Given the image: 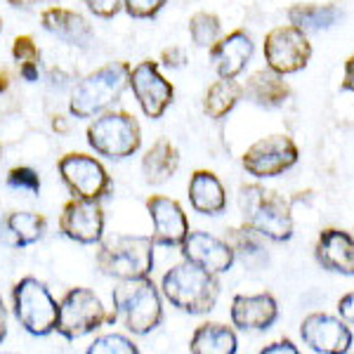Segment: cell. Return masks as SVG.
Listing matches in <instances>:
<instances>
[{
	"label": "cell",
	"mask_w": 354,
	"mask_h": 354,
	"mask_svg": "<svg viewBox=\"0 0 354 354\" xmlns=\"http://www.w3.org/2000/svg\"><path fill=\"white\" fill-rule=\"evenodd\" d=\"M239 208L243 222L270 241H288L293 236L290 203L281 194L265 189L262 185H243L239 189Z\"/></svg>",
	"instance_id": "cell-1"
},
{
	"label": "cell",
	"mask_w": 354,
	"mask_h": 354,
	"mask_svg": "<svg viewBox=\"0 0 354 354\" xmlns=\"http://www.w3.org/2000/svg\"><path fill=\"white\" fill-rule=\"evenodd\" d=\"M116 322L121 319L125 328L135 335H147L163 322L161 290L153 286L149 277L121 281L111 293Z\"/></svg>",
	"instance_id": "cell-2"
},
{
	"label": "cell",
	"mask_w": 354,
	"mask_h": 354,
	"mask_svg": "<svg viewBox=\"0 0 354 354\" xmlns=\"http://www.w3.org/2000/svg\"><path fill=\"white\" fill-rule=\"evenodd\" d=\"M161 293L177 310L187 314H205L218 302L220 281L215 274L185 260L163 274Z\"/></svg>",
	"instance_id": "cell-3"
},
{
	"label": "cell",
	"mask_w": 354,
	"mask_h": 354,
	"mask_svg": "<svg viewBox=\"0 0 354 354\" xmlns=\"http://www.w3.org/2000/svg\"><path fill=\"white\" fill-rule=\"evenodd\" d=\"M130 83V64L125 62H111L76 83L68 100V113L73 118H93L97 113L106 111L111 104L121 100Z\"/></svg>",
	"instance_id": "cell-4"
},
{
	"label": "cell",
	"mask_w": 354,
	"mask_h": 354,
	"mask_svg": "<svg viewBox=\"0 0 354 354\" xmlns=\"http://www.w3.org/2000/svg\"><path fill=\"white\" fill-rule=\"evenodd\" d=\"M153 245L151 236H113L97 250V267L118 281L149 277L153 270Z\"/></svg>",
	"instance_id": "cell-5"
},
{
	"label": "cell",
	"mask_w": 354,
	"mask_h": 354,
	"mask_svg": "<svg viewBox=\"0 0 354 354\" xmlns=\"http://www.w3.org/2000/svg\"><path fill=\"white\" fill-rule=\"evenodd\" d=\"M88 145L100 156L123 161L142 147V128L128 111H102L88 125Z\"/></svg>",
	"instance_id": "cell-6"
},
{
	"label": "cell",
	"mask_w": 354,
	"mask_h": 354,
	"mask_svg": "<svg viewBox=\"0 0 354 354\" xmlns=\"http://www.w3.org/2000/svg\"><path fill=\"white\" fill-rule=\"evenodd\" d=\"M12 310L26 333L45 338L57 326L59 302L53 298L43 281H38L36 277H24L12 288Z\"/></svg>",
	"instance_id": "cell-7"
},
{
	"label": "cell",
	"mask_w": 354,
	"mask_h": 354,
	"mask_svg": "<svg viewBox=\"0 0 354 354\" xmlns=\"http://www.w3.org/2000/svg\"><path fill=\"white\" fill-rule=\"evenodd\" d=\"M109 324V314L90 288L76 286L62 298L55 330L66 340H78Z\"/></svg>",
	"instance_id": "cell-8"
},
{
	"label": "cell",
	"mask_w": 354,
	"mask_h": 354,
	"mask_svg": "<svg viewBox=\"0 0 354 354\" xmlns=\"http://www.w3.org/2000/svg\"><path fill=\"white\" fill-rule=\"evenodd\" d=\"M265 62L272 71L288 76V73L302 71L312 59V43L307 41V33L300 31L298 26L286 24L272 28L265 36Z\"/></svg>",
	"instance_id": "cell-9"
},
{
	"label": "cell",
	"mask_w": 354,
	"mask_h": 354,
	"mask_svg": "<svg viewBox=\"0 0 354 354\" xmlns=\"http://www.w3.org/2000/svg\"><path fill=\"white\" fill-rule=\"evenodd\" d=\"M300 158L298 145L288 135H270L250 145L241 156V165L248 175L267 180L293 168Z\"/></svg>",
	"instance_id": "cell-10"
},
{
	"label": "cell",
	"mask_w": 354,
	"mask_h": 354,
	"mask_svg": "<svg viewBox=\"0 0 354 354\" xmlns=\"http://www.w3.org/2000/svg\"><path fill=\"white\" fill-rule=\"evenodd\" d=\"M59 175L76 198L100 201L111 192V177L97 158L88 153H66L59 158Z\"/></svg>",
	"instance_id": "cell-11"
},
{
	"label": "cell",
	"mask_w": 354,
	"mask_h": 354,
	"mask_svg": "<svg viewBox=\"0 0 354 354\" xmlns=\"http://www.w3.org/2000/svg\"><path fill=\"white\" fill-rule=\"evenodd\" d=\"M128 88L133 90L137 104H140V109L145 111V116L151 118V121L161 118L165 109L173 104L175 88H173V83L165 81L161 76L158 62L145 59L135 68H130Z\"/></svg>",
	"instance_id": "cell-12"
},
{
	"label": "cell",
	"mask_w": 354,
	"mask_h": 354,
	"mask_svg": "<svg viewBox=\"0 0 354 354\" xmlns=\"http://www.w3.org/2000/svg\"><path fill=\"white\" fill-rule=\"evenodd\" d=\"M300 338L314 354H345L352 347V330L340 317L312 312L302 319Z\"/></svg>",
	"instance_id": "cell-13"
},
{
	"label": "cell",
	"mask_w": 354,
	"mask_h": 354,
	"mask_svg": "<svg viewBox=\"0 0 354 354\" xmlns=\"http://www.w3.org/2000/svg\"><path fill=\"white\" fill-rule=\"evenodd\" d=\"M59 230L66 239H71L76 243H100L102 236H104V213H102L100 203L73 196L62 208Z\"/></svg>",
	"instance_id": "cell-14"
},
{
	"label": "cell",
	"mask_w": 354,
	"mask_h": 354,
	"mask_svg": "<svg viewBox=\"0 0 354 354\" xmlns=\"http://www.w3.org/2000/svg\"><path fill=\"white\" fill-rule=\"evenodd\" d=\"M180 248H182V258L187 262H192V265L215 274V277L230 272L234 260H236L234 258L232 245L208 232H192L189 230V234L185 236V241L180 243Z\"/></svg>",
	"instance_id": "cell-15"
},
{
	"label": "cell",
	"mask_w": 354,
	"mask_h": 354,
	"mask_svg": "<svg viewBox=\"0 0 354 354\" xmlns=\"http://www.w3.org/2000/svg\"><path fill=\"white\" fill-rule=\"evenodd\" d=\"M147 210L153 222V243L177 248L185 236L189 234V220L187 213L175 198L168 196H149L147 198Z\"/></svg>",
	"instance_id": "cell-16"
},
{
	"label": "cell",
	"mask_w": 354,
	"mask_h": 354,
	"mask_svg": "<svg viewBox=\"0 0 354 354\" xmlns=\"http://www.w3.org/2000/svg\"><path fill=\"white\" fill-rule=\"evenodd\" d=\"M314 258L324 270L342 274V277H354V236L345 230L328 227L319 234Z\"/></svg>",
	"instance_id": "cell-17"
},
{
	"label": "cell",
	"mask_w": 354,
	"mask_h": 354,
	"mask_svg": "<svg viewBox=\"0 0 354 354\" xmlns=\"http://www.w3.org/2000/svg\"><path fill=\"white\" fill-rule=\"evenodd\" d=\"M232 324L241 330H267L279 317V305L272 293L236 295L232 300Z\"/></svg>",
	"instance_id": "cell-18"
},
{
	"label": "cell",
	"mask_w": 354,
	"mask_h": 354,
	"mask_svg": "<svg viewBox=\"0 0 354 354\" xmlns=\"http://www.w3.org/2000/svg\"><path fill=\"white\" fill-rule=\"evenodd\" d=\"M253 41L245 31H232L210 48V59L220 78H236L253 57Z\"/></svg>",
	"instance_id": "cell-19"
},
{
	"label": "cell",
	"mask_w": 354,
	"mask_h": 354,
	"mask_svg": "<svg viewBox=\"0 0 354 354\" xmlns=\"http://www.w3.org/2000/svg\"><path fill=\"white\" fill-rule=\"evenodd\" d=\"M41 24L48 33H53V36L68 45H76V48H88L95 38L93 26L88 24V19L83 15L59 8V5L45 10L41 15Z\"/></svg>",
	"instance_id": "cell-20"
},
{
	"label": "cell",
	"mask_w": 354,
	"mask_h": 354,
	"mask_svg": "<svg viewBox=\"0 0 354 354\" xmlns=\"http://www.w3.org/2000/svg\"><path fill=\"white\" fill-rule=\"evenodd\" d=\"M243 95L253 104L265 106V109H277L283 106L290 97V85L283 81L281 73L272 71L270 66L250 73V78L243 85Z\"/></svg>",
	"instance_id": "cell-21"
},
{
	"label": "cell",
	"mask_w": 354,
	"mask_h": 354,
	"mask_svg": "<svg viewBox=\"0 0 354 354\" xmlns=\"http://www.w3.org/2000/svg\"><path fill=\"white\" fill-rule=\"evenodd\" d=\"M189 203L201 215H220L227 208V192L213 170H194L189 180Z\"/></svg>",
	"instance_id": "cell-22"
},
{
	"label": "cell",
	"mask_w": 354,
	"mask_h": 354,
	"mask_svg": "<svg viewBox=\"0 0 354 354\" xmlns=\"http://www.w3.org/2000/svg\"><path fill=\"white\" fill-rule=\"evenodd\" d=\"M45 227H48V220L43 215L28 213V210H15L0 222V236L15 248H26V245L41 241Z\"/></svg>",
	"instance_id": "cell-23"
},
{
	"label": "cell",
	"mask_w": 354,
	"mask_h": 354,
	"mask_svg": "<svg viewBox=\"0 0 354 354\" xmlns=\"http://www.w3.org/2000/svg\"><path fill=\"white\" fill-rule=\"evenodd\" d=\"M180 168V151L170 140H156L142 158V175L147 185H163Z\"/></svg>",
	"instance_id": "cell-24"
},
{
	"label": "cell",
	"mask_w": 354,
	"mask_h": 354,
	"mask_svg": "<svg viewBox=\"0 0 354 354\" xmlns=\"http://www.w3.org/2000/svg\"><path fill=\"white\" fill-rule=\"evenodd\" d=\"M189 350L194 354H234L239 350V340L230 326L208 322L194 330Z\"/></svg>",
	"instance_id": "cell-25"
},
{
	"label": "cell",
	"mask_w": 354,
	"mask_h": 354,
	"mask_svg": "<svg viewBox=\"0 0 354 354\" xmlns=\"http://www.w3.org/2000/svg\"><path fill=\"white\" fill-rule=\"evenodd\" d=\"M243 97V85L236 83L234 78H220L205 90L203 95V113L213 121H220L230 113L239 100Z\"/></svg>",
	"instance_id": "cell-26"
},
{
	"label": "cell",
	"mask_w": 354,
	"mask_h": 354,
	"mask_svg": "<svg viewBox=\"0 0 354 354\" xmlns=\"http://www.w3.org/2000/svg\"><path fill=\"white\" fill-rule=\"evenodd\" d=\"M340 19V10L335 5H314V3H298L288 8V21L298 26L300 31H324L330 28Z\"/></svg>",
	"instance_id": "cell-27"
},
{
	"label": "cell",
	"mask_w": 354,
	"mask_h": 354,
	"mask_svg": "<svg viewBox=\"0 0 354 354\" xmlns=\"http://www.w3.org/2000/svg\"><path fill=\"white\" fill-rule=\"evenodd\" d=\"M227 243L232 245L234 258H239L245 267H260L262 262H267V250L262 245V236L255 230H250L248 225L234 227L230 230V239Z\"/></svg>",
	"instance_id": "cell-28"
},
{
	"label": "cell",
	"mask_w": 354,
	"mask_h": 354,
	"mask_svg": "<svg viewBox=\"0 0 354 354\" xmlns=\"http://www.w3.org/2000/svg\"><path fill=\"white\" fill-rule=\"evenodd\" d=\"M12 59L19 66V76L21 81L26 83H36L41 71H38V64H41V50H38L36 41L31 36H17L12 41Z\"/></svg>",
	"instance_id": "cell-29"
},
{
	"label": "cell",
	"mask_w": 354,
	"mask_h": 354,
	"mask_svg": "<svg viewBox=\"0 0 354 354\" xmlns=\"http://www.w3.org/2000/svg\"><path fill=\"white\" fill-rule=\"evenodd\" d=\"M189 36L192 43L198 48H213L222 36L220 17L213 12H196L189 19Z\"/></svg>",
	"instance_id": "cell-30"
},
{
	"label": "cell",
	"mask_w": 354,
	"mask_h": 354,
	"mask_svg": "<svg viewBox=\"0 0 354 354\" xmlns=\"http://www.w3.org/2000/svg\"><path fill=\"white\" fill-rule=\"evenodd\" d=\"M137 354L140 347L133 340H128L125 335L109 333V335H100L95 338L93 345L88 347V354Z\"/></svg>",
	"instance_id": "cell-31"
},
{
	"label": "cell",
	"mask_w": 354,
	"mask_h": 354,
	"mask_svg": "<svg viewBox=\"0 0 354 354\" xmlns=\"http://www.w3.org/2000/svg\"><path fill=\"white\" fill-rule=\"evenodd\" d=\"M8 185L12 187V189L38 194V192H41V177H38V173L33 168L19 165V168H12L8 173Z\"/></svg>",
	"instance_id": "cell-32"
},
{
	"label": "cell",
	"mask_w": 354,
	"mask_h": 354,
	"mask_svg": "<svg viewBox=\"0 0 354 354\" xmlns=\"http://www.w3.org/2000/svg\"><path fill=\"white\" fill-rule=\"evenodd\" d=\"M168 0H123V10L133 19H151L163 10Z\"/></svg>",
	"instance_id": "cell-33"
},
{
	"label": "cell",
	"mask_w": 354,
	"mask_h": 354,
	"mask_svg": "<svg viewBox=\"0 0 354 354\" xmlns=\"http://www.w3.org/2000/svg\"><path fill=\"white\" fill-rule=\"evenodd\" d=\"M88 5V10L95 17H102V19H111L123 10V0H83Z\"/></svg>",
	"instance_id": "cell-34"
},
{
	"label": "cell",
	"mask_w": 354,
	"mask_h": 354,
	"mask_svg": "<svg viewBox=\"0 0 354 354\" xmlns=\"http://www.w3.org/2000/svg\"><path fill=\"white\" fill-rule=\"evenodd\" d=\"M161 62L170 68H182L187 64V53L185 48H165L161 53Z\"/></svg>",
	"instance_id": "cell-35"
},
{
	"label": "cell",
	"mask_w": 354,
	"mask_h": 354,
	"mask_svg": "<svg viewBox=\"0 0 354 354\" xmlns=\"http://www.w3.org/2000/svg\"><path fill=\"white\" fill-rule=\"evenodd\" d=\"M338 317L342 319V322L354 324V290L345 293L338 300Z\"/></svg>",
	"instance_id": "cell-36"
},
{
	"label": "cell",
	"mask_w": 354,
	"mask_h": 354,
	"mask_svg": "<svg viewBox=\"0 0 354 354\" xmlns=\"http://www.w3.org/2000/svg\"><path fill=\"white\" fill-rule=\"evenodd\" d=\"M281 352H286V354H298V347H295L290 340H279V342H272V345L262 347V354H281Z\"/></svg>",
	"instance_id": "cell-37"
},
{
	"label": "cell",
	"mask_w": 354,
	"mask_h": 354,
	"mask_svg": "<svg viewBox=\"0 0 354 354\" xmlns=\"http://www.w3.org/2000/svg\"><path fill=\"white\" fill-rule=\"evenodd\" d=\"M342 90L354 95V55L345 62V76H342Z\"/></svg>",
	"instance_id": "cell-38"
},
{
	"label": "cell",
	"mask_w": 354,
	"mask_h": 354,
	"mask_svg": "<svg viewBox=\"0 0 354 354\" xmlns=\"http://www.w3.org/2000/svg\"><path fill=\"white\" fill-rule=\"evenodd\" d=\"M5 335H8V310H5L3 300H0V345H3Z\"/></svg>",
	"instance_id": "cell-39"
},
{
	"label": "cell",
	"mask_w": 354,
	"mask_h": 354,
	"mask_svg": "<svg viewBox=\"0 0 354 354\" xmlns=\"http://www.w3.org/2000/svg\"><path fill=\"white\" fill-rule=\"evenodd\" d=\"M41 3H48V0H8V5L21 8V10H28V8H33V5H41Z\"/></svg>",
	"instance_id": "cell-40"
},
{
	"label": "cell",
	"mask_w": 354,
	"mask_h": 354,
	"mask_svg": "<svg viewBox=\"0 0 354 354\" xmlns=\"http://www.w3.org/2000/svg\"><path fill=\"white\" fill-rule=\"evenodd\" d=\"M53 128H55V130H59V133H64V130H66V123H64V118H62V116H55V121H53Z\"/></svg>",
	"instance_id": "cell-41"
},
{
	"label": "cell",
	"mask_w": 354,
	"mask_h": 354,
	"mask_svg": "<svg viewBox=\"0 0 354 354\" xmlns=\"http://www.w3.org/2000/svg\"><path fill=\"white\" fill-rule=\"evenodd\" d=\"M3 90H8V73L0 71V93H3Z\"/></svg>",
	"instance_id": "cell-42"
},
{
	"label": "cell",
	"mask_w": 354,
	"mask_h": 354,
	"mask_svg": "<svg viewBox=\"0 0 354 354\" xmlns=\"http://www.w3.org/2000/svg\"><path fill=\"white\" fill-rule=\"evenodd\" d=\"M0 31H3V17H0Z\"/></svg>",
	"instance_id": "cell-43"
},
{
	"label": "cell",
	"mask_w": 354,
	"mask_h": 354,
	"mask_svg": "<svg viewBox=\"0 0 354 354\" xmlns=\"http://www.w3.org/2000/svg\"><path fill=\"white\" fill-rule=\"evenodd\" d=\"M0 156H3V145H0Z\"/></svg>",
	"instance_id": "cell-44"
}]
</instances>
